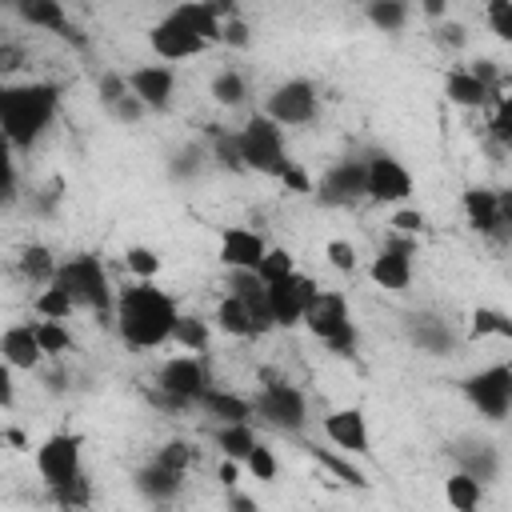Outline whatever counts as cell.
I'll return each mask as SVG.
<instances>
[{"label": "cell", "mask_w": 512, "mask_h": 512, "mask_svg": "<svg viewBox=\"0 0 512 512\" xmlns=\"http://www.w3.org/2000/svg\"><path fill=\"white\" fill-rule=\"evenodd\" d=\"M144 112H148V108H144V104H140V100L128 92V96H124V100H120V104H116L108 116H112V120H120V124H136Z\"/></svg>", "instance_id": "obj_54"}, {"label": "cell", "mask_w": 512, "mask_h": 512, "mask_svg": "<svg viewBox=\"0 0 512 512\" xmlns=\"http://www.w3.org/2000/svg\"><path fill=\"white\" fill-rule=\"evenodd\" d=\"M464 216H468V224H472L480 236L496 240V232H500L496 188H468V192H464Z\"/></svg>", "instance_id": "obj_22"}, {"label": "cell", "mask_w": 512, "mask_h": 512, "mask_svg": "<svg viewBox=\"0 0 512 512\" xmlns=\"http://www.w3.org/2000/svg\"><path fill=\"white\" fill-rule=\"evenodd\" d=\"M0 404L12 408V368H8V364L0 368Z\"/></svg>", "instance_id": "obj_60"}, {"label": "cell", "mask_w": 512, "mask_h": 512, "mask_svg": "<svg viewBox=\"0 0 512 512\" xmlns=\"http://www.w3.org/2000/svg\"><path fill=\"white\" fill-rule=\"evenodd\" d=\"M244 96H248V80H244L236 68H224V72L212 76V100H216V104L236 108V104H244Z\"/></svg>", "instance_id": "obj_35"}, {"label": "cell", "mask_w": 512, "mask_h": 512, "mask_svg": "<svg viewBox=\"0 0 512 512\" xmlns=\"http://www.w3.org/2000/svg\"><path fill=\"white\" fill-rule=\"evenodd\" d=\"M16 60H20V52H16L12 44H0V72H12Z\"/></svg>", "instance_id": "obj_61"}, {"label": "cell", "mask_w": 512, "mask_h": 512, "mask_svg": "<svg viewBox=\"0 0 512 512\" xmlns=\"http://www.w3.org/2000/svg\"><path fill=\"white\" fill-rule=\"evenodd\" d=\"M468 336L480 340V336H504L512 340V316L496 312V308H476L472 312V324H468Z\"/></svg>", "instance_id": "obj_37"}, {"label": "cell", "mask_w": 512, "mask_h": 512, "mask_svg": "<svg viewBox=\"0 0 512 512\" xmlns=\"http://www.w3.org/2000/svg\"><path fill=\"white\" fill-rule=\"evenodd\" d=\"M252 416L268 420V424L280 428V432H300L304 420H308V400H304V392H300L296 384L276 380L272 372H264V388H260V396L252 400Z\"/></svg>", "instance_id": "obj_6"}, {"label": "cell", "mask_w": 512, "mask_h": 512, "mask_svg": "<svg viewBox=\"0 0 512 512\" xmlns=\"http://www.w3.org/2000/svg\"><path fill=\"white\" fill-rule=\"evenodd\" d=\"M236 144H240V160L248 172H260V176H284V168L292 164L288 152H284V128L272 120V116H252L240 132H236Z\"/></svg>", "instance_id": "obj_3"}, {"label": "cell", "mask_w": 512, "mask_h": 512, "mask_svg": "<svg viewBox=\"0 0 512 512\" xmlns=\"http://www.w3.org/2000/svg\"><path fill=\"white\" fill-rule=\"evenodd\" d=\"M172 344H180L188 356L204 352V348H208V324H204L200 316L180 312V320H176V328H172Z\"/></svg>", "instance_id": "obj_34"}, {"label": "cell", "mask_w": 512, "mask_h": 512, "mask_svg": "<svg viewBox=\"0 0 512 512\" xmlns=\"http://www.w3.org/2000/svg\"><path fill=\"white\" fill-rule=\"evenodd\" d=\"M464 400L484 416V420H504L512 416V368L508 364H488L472 376L460 380Z\"/></svg>", "instance_id": "obj_7"}, {"label": "cell", "mask_w": 512, "mask_h": 512, "mask_svg": "<svg viewBox=\"0 0 512 512\" xmlns=\"http://www.w3.org/2000/svg\"><path fill=\"white\" fill-rule=\"evenodd\" d=\"M156 404H168V408H192L204 400V392L212 388L208 384V372L200 364V356H172L160 364V376H156Z\"/></svg>", "instance_id": "obj_5"}, {"label": "cell", "mask_w": 512, "mask_h": 512, "mask_svg": "<svg viewBox=\"0 0 512 512\" xmlns=\"http://www.w3.org/2000/svg\"><path fill=\"white\" fill-rule=\"evenodd\" d=\"M228 512H260V504L252 496H244V492H232L228 496Z\"/></svg>", "instance_id": "obj_59"}, {"label": "cell", "mask_w": 512, "mask_h": 512, "mask_svg": "<svg viewBox=\"0 0 512 512\" xmlns=\"http://www.w3.org/2000/svg\"><path fill=\"white\" fill-rule=\"evenodd\" d=\"M128 88L144 108H168L176 92V72L168 64H140L128 72Z\"/></svg>", "instance_id": "obj_17"}, {"label": "cell", "mask_w": 512, "mask_h": 512, "mask_svg": "<svg viewBox=\"0 0 512 512\" xmlns=\"http://www.w3.org/2000/svg\"><path fill=\"white\" fill-rule=\"evenodd\" d=\"M4 208H12L16 204V164L12 160H4Z\"/></svg>", "instance_id": "obj_58"}, {"label": "cell", "mask_w": 512, "mask_h": 512, "mask_svg": "<svg viewBox=\"0 0 512 512\" xmlns=\"http://www.w3.org/2000/svg\"><path fill=\"white\" fill-rule=\"evenodd\" d=\"M408 336H412V344H416L420 352H428V356H444V352L452 348V328H448L440 316H428V312L412 316Z\"/></svg>", "instance_id": "obj_25"}, {"label": "cell", "mask_w": 512, "mask_h": 512, "mask_svg": "<svg viewBox=\"0 0 512 512\" xmlns=\"http://www.w3.org/2000/svg\"><path fill=\"white\" fill-rule=\"evenodd\" d=\"M420 8H424V12H428V16H436V20H448V8H444V4H440V0H424V4H420Z\"/></svg>", "instance_id": "obj_62"}, {"label": "cell", "mask_w": 512, "mask_h": 512, "mask_svg": "<svg viewBox=\"0 0 512 512\" xmlns=\"http://www.w3.org/2000/svg\"><path fill=\"white\" fill-rule=\"evenodd\" d=\"M128 92H132V88H128V76H116V72H104V76H100V104H104L108 112H112Z\"/></svg>", "instance_id": "obj_49"}, {"label": "cell", "mask_w": 512, "mask_h": 512, "mask_svg": "<svg viewBox=\"0 0 512 512\" xmlns=\"http://www.w3.org/2000/svg\"><path fill=\"white\" fill-rule=\"evenodd\" d=\"M200 408L208 416H216L220 424H248V416H252V400H244L236 392H224V388H208Z\"/></svg>", "instance_id": "obj_28"}, {"label": "cell", "mask_w": 512, "mask_h": 512, "mask_svg": "<svg viewBox=\"0 0 512 512\" xmlns=\"http://www.w3.org/2000/svg\"><path fill=\"white\" fill-rule=\"evenodd\" d=\"M496 208H500V232H496V240H512V188H496Z\"/></svg>", "instance_id": "obj_52"}, {"label": "cell", "mask_w": 512, "mask_h": 512, "mask_svg": "<svg viewBox=\"0 0 512 512\" xmlns=\"http://www.w3.org/2000/svg\"><path fill=\"white\" fill-rule=\"evenodd\" d=\"M212 156L232 168V172H248L244 160H240V144H236V132H212Z\"/></svg>", "instance_id": "obj_45"}, {"label": "cell", "mask_w": 512, "mask_h": 512, "mask_svg": "<svg viewBox=\"0 0 512 512\" xmlns=\"http://www.w3.org/2000/svg\"><path fill=\"white\" fill-rule=\"evenodd\" d=\"M16 268H20V276L28 280V284H56V272H60V260L44 248V244H24L20 248V256H16Z\"/></svg>", "instance_id": "obj_27"}, {"label": "cell", "mask_w": 512, "mask_h": 512, "mask_svg": "<svg viewBox=\"0 0 512 512\" xmlns=\"http://www.w3.org/2000/svg\"><path fill=\"white\" fill-rule=\"evenodd\" d=\"M124 264H128V272H136L140 280H152V276L160 272V256H156L152 248H144V244L128 248V252H124Z\"/></svg>", "instance_id": "obj_46"}, {"label": "cell", "mask_w": 512, "mask_h": 512, "mask_svg": "<svg viewBox=\"0 0 512 512\" xmlns=\"http://www.w3.org/2000/svg\"><path fill=\"white\" fill-rule=\"evenodd\" d=\"M56 284L80 304V308H92V312H108L112 308V288H108V272L96 256L88 252H76L60 264L56 272Z\"/></svg>", "instance_id": "obj_4"}, {"label": "cell", "mask_w": 512, "mask_h": 512, "mask_svg": "<svg viewBox=\"0 0 512 512\" xmlns=\"http://www.w3.org/2000/svg\"><path fill=\"white\" fill-rule=\"evenodd\" d=\"M444 96H448L452 104H460V108H484L496 92H488L468 68H452V72L444 76Z\"/></svg>", "instance_id": "obj_26"}, {"label": "cell", "mask_w": 512, "mask_h": 512, "mask_svg": "<svg viewBox=\"0 0 512 512\" xmlns=\"http://www.w3.org/2000/svg\"><path fill=\"white\" fill-rule=\"evenodd\" d=\"M180 484H184V472H172V468H164L160 460H148V464L136 472V492L148 496V500H156V504L172 500V496L180 492Z\"/></svg>", "instance_id": "obj_24"}, {"label": "cell", "mask_w": 512, "mask_h": 512, "mask_svg": "<svg viewBox=\"0 0 512 512\" xmlns=\"http://www.w3.org/2000/svg\"><path fill=\"white\" fill-rule=\"evenodd\" d=\"M220 480H224V484H236V460H224V464H220Z\"/></svg>", "instance_id": "obj_63"}, {"label": "cell", "mask_w": 512, "mask_h": 512, "mask_svg": "<svg viewBox=\"0 0 512 512\" xmlns=\"http://www.w3.org/2000/svg\"><path fill=\"white\" fill-rule=\"evenodd\" d=\"M244 464H248V472H252L256 480H264V484H268V480H276V468H280V464H276V456H272V448H264V444H256V448L248 452V460H244Z\"/></svg>", "instance_id": "obj_48"}, {"label": "cell", "mask_w": 512, "mask_h": 512, "mask_svg": "<svg viewBox=\"0 0 512 512\" xmlns=\"http://www.w3.org/2000/svg\"><path fill=\"white\" fill-rule=\"evenodd\" d=\"M152 460H160V464L172 468V472H188V468L196 464V448H192L188 440H168V444H160V452H156Z\"/></svg>", "instance_id": "obj_41"}, {"label": "cell", "mask_w": 512, "mask_h": 512, "mask_svg": "<svg viewBox=\"0 0 512 512\" xmlns=\"http://www.w3.org/2000/svg\"><path fill=\"white\" fill-rule=\"evenodd\" d=\"M436 40H440L444 48H464L468 32H464V24H456V20H440V24H436Z\"/></svg>", "instance_id": "obj_53"}, {"label": "cell", "mask_w": 512, "mask_h": 512, "mask_svg": "<svg viewBox=\"0 0 512 512\" xmlns=\"http://www.w3.org/2000/svg\"><path fill=\"white\" fill-rule=\"evenodd\" d=\"M228 296L244 300V308L252 312L256 336H264V332L276 328V320H272V304H268V284H264L256 272H228Z\"/></svg>", "instance_id": "obj_18"}, {"label": "cell", "mask_w": 512, "mask_h": 512, "mask_svg": "<svg viewBox=\"0 0 512 512\" xmlns=\"http://www.w3.org/2000/svg\"><path fill=\"white\" fill-rule=\"evenodd\" d=\"M412 252H416V240H404V236L392 240V244H384L380 256L372 260L368 276L380 288H388V292H404L412 284Z\"/></svg>", "instance_id": "obj_13"}, {"label": "cell", "mask_w": 512, "mask_h": 512, "mask_svg": "<svg viewBox=\"0 0 512 512\" xmlns=\"http://www.w3.org/2000/svg\"><path fill=\"white\" fill-rule=\"evenodd\" d=\"M16 12H20L28 24H36V28H48V32H56V36H72V24H68V16H64V4H56V0H20Z\"/></svg>", "instance_id": "obj_29"}, {"label": "cell", "mask_w": 512, "mask_h": 512, "mask_svg": "<svg viewBox=\"0 0 512 512\" xmlns=\"http://www.w3.org/2000/svg\"><path fill=\"white\" fill-rule=\"evenodd\" d=\"M48 492H52V500H56L64 512H80V508H88V500H92V484L84 480V472H80L76 480H68V484L48 488Z\"/></svg>", "instance_id": "obj_38"}, {"label": "cell", "mask_w": 512, "mask_h": 512, "mask_svg": "<svg viewBox=\"0 0 512 512\" xmlns=\"http://www.w3.org/2000/svg\"><path fill=\"white\" fill-rule=\"evenodd\" d=\"M80 436L76 432H52L40 448H36V472L48 488L68 484L80 476Z\"/></svg>", "instance_id": "obj_8"}, {"label": "cell", "mask_w": 512, "mask_h": 512, "mask_svg": "<svg viewBox=\"0 0 512 512\" xmlns=\"http://www.w3.org/2000/svg\"><path fill=\"white\" fill-rule=\"evenodd\" d=\"M268 256V244L260 232L252 228H228L220 236V260L232 268V272H256L260 260Z\"/></svg>", "instance_id": "obj_20"}, {"label": "cell", "mask_w": 512, "mask_h": 512, "mask_svg": "<svg viewBox=\"0 0 512 512\" xmlns=\"http://www.w3.org/2000/svg\"><path fill=\"white\" fill-rule=\"evenodd\" d=\"M356 340H360V336H356V324H348V328H340V332H336L332 340H324V344H328V352H336V356H352V352H356Z\"/></svg>", "instance_id": "obj_55"}, {"label": "cell", "mask_w": 512, "mask_h": 512, "mask_svg": "<svg viewBox=\"0 0 512 512\" xmlns=\"http://www.w3.org/2000/svg\"><path fill=\"white\" fill-rule=\"evenodd\" d=\"M408 196H412V172L396 156H388V152L372 156L368 160V200H376V204H400Z\"/></svg>", "instance_id": "obj_11"}, {"label": "cell", "mask_w": 512, "mask_h": 512, "mask_svg": "<svg viewBox=\"0 0 512 512\" xmlns=\"http://www.w3.org/2000/svg\"><path fill=\"white\" fill-rule=\"evenodd\" d=\"M312 456L320 460V464H328L340 480H348V484H356V488H364L368 480H364V472L360 468H352V460H344V456H336V452H324V448H312Z\"/></svg>", "instance_id": "obj_47"}, {"label": "cell", "mask_w": 512, "mask_h": 512, "mask_svg": "<svg viewBox=\"0 0 512 512\" xmlns=\"http://www.w3.org/2000/svg\"><path fill=\"white\" fill-rule=\"evenodd\" d=\"M484 20L496 32V40L512 44V0H488L484 4Z\"/></svg>", "instance_id": "obj_43"}, {"label": "cell", "mask_w": 512, "mask_h": 512, "mask_svg": "<svg viewBox=\"0 0 512 512\" xmlns=\"http://www.w3.org/2000/svg\"><path fill=\"white\" fill-rule=\"evenodd\" d=\"M324 436L340 452H348V456H368V444H372L368 420H364L360 408H336V412H328L324 416Z\"/></svg>", "instance_id": "obj_15"}, {"label": "cell", "mask_w": 512, "mask_h": 512, "mask_svg": "<svg viewBox=\"0 0 512 512\" xmlns=\"http://www.w3.org/2000/svg\"><path fill=\"white\" fill-rule=\"evenodd\" d=\"M172 20H180L192 36H200V40H208V44H220V32H224V20H220V12L212 8V4H200V0H192V4H180V8H172L168 12Z\"/></svg>", "instance_id": "obj_23"}, {"label": "cell", "mask_w": 512, "mask_h": 512, "mask_svg": "<svg viewBox=\"0 0 512 512\" xmlns=\"http://www.w3.org/2000/svg\"><path fill=\"white\" fill-rule=\"evenodd\" d=\"M364 16H368L380 32H400V28L408 24V4H400V0H372V4L364 8Z\"/></svg>", "instance_id": "obj_36"}, {"label": "cell", "mask_w": 512, "mask_h": 512, "mask_svg": "<svg viewBox=\"0 0 512 512\" xmlns=\"http://www.w3.org/2000/svg\"><path fill=\"white\" fill-rule=\"evenodd\" d=\"M316 280L304 276V272H292L288 280L280 284H268V304H272V320L276 328H292V324H304V312L308 304L316 300Z\"/></svg>", "instance_id": "obj_10"}, {"label": "cell", "mask_w": 512, "mask_h": 512, "mask_svg": "<svg viewBox=\"0 0 512 512\" xmlns=\"http://www.w3.org/2000/svg\"><path fill=\"white\" fill-rule=\"evenodd\" d=\"M180 320L176 300L156 288L152 280H140L116 296V332L132 348H160L172 340V328Z\"/></svg>", "instance_id": "obj_1"}, {"label": "cell", "mask_w": 512, "mask_h": 512, "mask_svg": "<svg viewBox=\"0 0 512 512\" xmlns=\"http://www.w3.org/2000/svg\"><path fill=\"white\" fill-rule=\"evenodd\" d=\"M324 204H352L360 196H368V160H340L324 172L320 192Z\"/></svg>", "instance_id": "obj_12"}, {"label": "cell", "mask_w": 512, "mask_h": 512, "mask_svg": "<svg viewBox=\"0 0 512 512\" xmlns=\"http://www.w3.org/2000/svg\"><path fill=\"white\" fill-rule=\"evenodd\" d=\"M444 496H448V504H452L456 512H476L480 500H484V484H480L476 476H468V472H452V476L444 480Z\"/></svg>", "instance_id": "obj_30"}, {"label": "cell", "mask_w": 512, "mask_h": 512, "mask_svg": "<svg viewBox=\"0 0 512 512\" xmlns=\"http://www.w3.org/2000/svg\"><path fill=\"white\" fill-rule=\"evenodd\" d=\"M220 44H228V48H248V44H252V32H248V24H244L240 16H232V20H224V32H220Z\"/></svg>", "instance_id": "obj_51"}, {"label": "cell", "mask_w": 512, "mask_h": 512, "mask_svg": "<svg viewBox=\"0 0 512 512\" xmlns=\"http://www.w3.org/2000/svg\"><path fill=\"white\" fill-rule=\"evenodd\" d=\"M72 308H76V300L60 288V284H48V288H40L36 296H32V312L40 316V320H68L72 316Z\"/></svg>", "instance_id": "obj_32"}, {"label": "cell", "mask_w": 512, "mask_h": 512, "mask_svg": "<svg viewBox=\"0 0 512 512\" xmlns=\"http://www.w3.org/2000/svg\"><path fill=\"white\" fill-rule=\"evenodd\" d=\"M148 44H152V52H156L160 60H192V56H200V52L208 48V40L192 36V32H188L180 20H172V16H164L160 24L148 28Z\"/></svg>", "instance_id": "obj_14"}, {"label": "cell", "mask_w": 512, "mask_h": 512, "mask_svg": "<svg viewBox=\"0 0 512 512\" xmlns=\"http://www.w3.org/2000/svg\"><path fill=\"white\" fill-rule=\"evenodd\" d=\"M32 328H36V340H40L44 356H64V352L72 348V336H68V328H64L60 320H40V324H32Z\"/></svg>", "instance_id": "obj_40"}, {"label": "cell", "mask_w": 512, "mask_h": 512, "mask_svg": "<svg viewBox=\"0 0 512 512\" xmlns=\"http://www.w3.org/2000/svg\"><path fill=\"white\" fill-rule=\"evenodd\" d=\"M324 256H328V264L336 272H356V248L348 240H328L324 244Z\"/></svg>", "instance_id": "obj_50"}, {"label": "cell", "mask_w": 512, "mask_h": 512, "mask_svg": "<svg viewBox=\"0 0 512 512\" xmlns=\"http://www.w3.org/2000/svg\"><path fill=\"white\" fill-rule=\"evenodd\" d=\"M0 360L16 372H32L40 360H44V348H40V340H36V328L32 324H16V328H8L4 336H0Z\"/></svg>", "instance_id": "obj_21"}, {"label": "cell", "mask_w": 512, "mask_h": 512, "mask_svg": "<svg viewBox=\"0 0 512 512\" xmlns=\"http://www.w3.org/2000/svg\"><path fill=\"white\" fill-rule=\"evenodd\" d=\"M216 324H220L228 336H256L252 312H248L244 300H236V296H224V300L216 304Z\"/></svg>", "instance_id": "obj_33"}, {"label": "cell", "mask_w": 512, "mask_h": 512, "mask_svg": "<svg viewBox=\"0 0 512 512\" xmlns=\"http://www.w3.org/2000/svg\"><path fill=\"white\" fill-rule=\"evenodd\" d=\"M316 104H320V96H316L312 80H284L272 88L264 116H272L280 128H292V124H308L316 116Z\"/></svg>", "instance_id": "obj_9"}, {"label": "cell", "mask_w": 512, "mask_h": 512, "mask_svg": "<svg viewBox=\"0 0 512 512\" xmlns=\"http://www.w3.org/2000/svg\"><path fill=\"white\" fill-rule=\"evenodd\" d=\"M392 228H396V232H420V228H424V216H420L416 208H400V212L392 216Z\"/></svg>", "instance_id": "obj_56"}, {"label": "cell", "mask_w": 512, "mask_h": 512, "mask_svg": "<svg viewBox=\"0 0 512 512\" xmlns=\"http://www.w3.org/2000/svg\"><path fill=\"white\" fill-rule=\"evenodd\" d=\"M292 272H296V260H292L288 248H268V256H264L260 268H256V276H260L264 284H280V280H288Z\"/></svg>", "instance_id": "obj_39"}, {"label": "cell", "mask_w": 512, "mask_h": 512, "mask_svg": "<svg viewBox=\"0 0 512 512\" xmlns=\"http://www.w3.org/2000/svg\"><path fill=\"white\" fill-rule=\"evenodd\" d=\"M348 324H352V316H348V296L344 292H316V300L304 312V328L316 340H332Z\"/></svg>", "instance_id": "obj_19"}, {"label": "cell", "mask_w": 512, "mask_h": 512, "mask_svg": "<svg viewBox=\"0 0 512 512\" xmlns=\"http://www.w3.org/2000/svg\"><path fill=\"white\" fill-rule=\"evenodd\" d=\"M60 88L52 80H28V84H4L0 88V128L8 148H32L44 128L56 120Z\"/></svg>", "instance_id": "obj_2"}, {"label": "cell", "mask_w": 512, "mask_h": 512, "mask_svg": "<svg viewBox=\"0 0 512 512\" xmlns=\"http://www.w3.org/2000/svg\"><path fill=\"white\" fill-rule=\"evenodd\" d=\"M448 452H452V460L460 464L456 472H468V476H476L480 484L496 480V472H500V452H496V444L484 440V436H460V440L448 444Z\"/></svg>", "instance_id": "obj_16"}, {"label": "cell", "mask_w": 512, "mask_h": 512, "mask_svg": "<svg viewBox=\"0 0 512 512\" xmlns=\"http://www.w3.org/2000/svg\"><path fill=\"white\" fill-rule=\"evenodd\" d=\"M280 180H284V184H288L292 192H312V180L304 176V168H300L296 160H292V164L284 168V176H280Z\"/></svg>", "instance_id": "obj_57"}, {"label": "cell", "mask_w": 512, "mask_h": 512, "mask_svg": "<svg viewBox=\"0 0 512 512\" xmlns=\"http://www.w3.org/2000/svg\"><path fill=\"white\" fill-rule=\"evenodd\" d=\"M204 168V148L200 144H184L172 160H168V176L172 180H188V176H196Z\"/></svg>", "instance_id": "obj_42"}, {"label": "cell", "mask_w": 512, "mask_h": 512, "mask_svg": "<svg viewBox=\"0 0 512 512\" xmlns=\"http://www.w3.org/2000/svg\"><path fill=\"white\" fill-rule=\"evenodd\" d=\"M216 444L224 452V460H248V452L260 444L252 424H220L216 428Z\"/></svg>", "instance_id": "obj_31"}, {"label": "cell", "mask_w": 512, "mask_h": 512, "mask_svg": "<svg viewBox=\"0 0 512 512\" xmlns=\"http://www.w3.org/2000/svg\"><path fill=\"white\" fill-rule=\"evenodd\" d=\"M488 132L496 136V144H500L504 152H512V92L496 100V112H492V124H488Z\"/></svg>", "instance_id": "obj_44"}]
</instances>
